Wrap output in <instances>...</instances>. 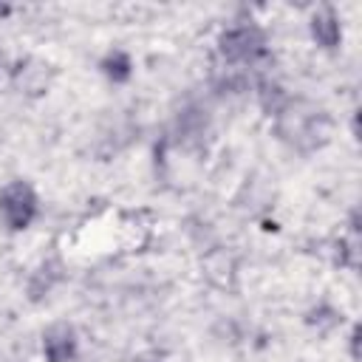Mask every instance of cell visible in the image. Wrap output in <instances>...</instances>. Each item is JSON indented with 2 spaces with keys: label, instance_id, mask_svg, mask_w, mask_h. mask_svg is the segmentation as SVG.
I'll return each instance as SVG.
<instances>
[{
  "label": "cell",
  "instance_id": "7a4b0ae2",
  "mask_svg": "<svg viewBox=\"0 0 362 362\" xmlns=\"http://www.w3.org/2000/svg\"><path fill=\"white\" fill-rule=\"evenodd\" d=\"M263 34L255 25H243V28H232L221 37V54L229 62H243V59H255L263 54Z\"/></svg>",
  "mask_w": 362,
  "mask_h": 362
},
{
  "label": "cell",
  "instance_id": "5b68a950",
  "mask_svg": "<svg viewBox=\"0 0 362 362\" xmlns=\"http://www.w3.org/2000/svg\"><path fill=\"white\" fill-rule=\"evenodd\" d=\"M102 71H105V76L113 79V82H127L133 65H130V57H127L124 51H110V54L102 59Z\"/></svg>",
  "mask_w": 362,
  "mask_h": 362
},
{
  "label": "cell",
  "instance_id": "ba28073f",
  "mask_svg": "<svg viewBox=\"0 0 362 362\" xmlns=\"http://www.w3.org/2000/svg\"><path fill=\"white\" fill-rule=\"evenodd\" d=\"M8 11H11V6H0V17H6Z\"/></svg>",
  "mask_w": 362,
  "mask_h": 362
},
{
  "label": "cell",
  "instance_id": "277c9868",
  "mask_svg": "<svg viewBox=\"0 0 362 362\" xmlns=\"http://www.w3.org/2000/svg\"><path fill=\"white\" fill-rule=\"evenodd\" d=\"M339 20L331 8H320L314 17H311V37L317 40V45L322 48H334L339 42Z\"/></svg>",
  "mask_w": 362,
  "mask_h": 362
},
{
  "label": "cell",
  "instance_id": "3957f363",
  "mask_svg": "<svg viewBox=\"0 0 362 362\" xmlns=\"http://www.w3.org/2000/svg\"><path fill=\"white\" fill-rule=\"evenodd\" d=\"M42 351L48 362H68L76 354V339H74V328L65 322H57L45 331L42 337Z\"/></svg>",
  "mask_w": 362,
  "mask_h": 362
},
{
  "label": "cell",
  "instance_id": "6da1fadb",
  "mask_svg": "<svg viewBox=\"0 0 362 362\" xmlns=\"http://www.w3.org/2000/svg\"><path fill=\"white\" fill-rule=\"evenodd\" d=\"M0 215L8 229H25L37 215V195L25 181H11L0 192Z\"/></svg>",
  "mask_w": 362,
  "mask_h": 362
},
{
  "label": "cell",
  "instance_id": "52a82bcc",
  "mask_svg": "<svg viewBox=\"0 0 362 362\" xmlns=\"http://www.w3.org/2000/svg\"><path fill=\"white\" fill-rule=\"evenodd\" d=\"M359 337H362V328L356 325L354 334H351V356H354V359H359Z\"/></svg>",
  "mask_w": 362,
  "mask_h": 362
},
{
  "label": "cell",
  "instance_id": "8992f818",
  "mask_svg": "<svg viewBox=\"0 0 362 362\" xmlns=\"http://www.w3.org/2000/svg\"><path fill=\"white\" fill-rule=\"evenodd\" d=\"M283 90L277 88V85H263V90H260V102H263V107L269 110V113H277L280 116V107H283Z\"/></svg>",
  "mask_w": 362,
  "mask_h": 362
}]
</instances>
